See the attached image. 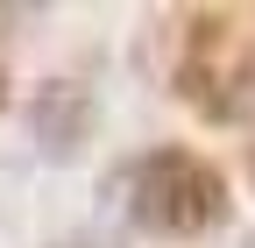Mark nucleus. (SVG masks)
Masks as SVG:
<instances>
[{"instance_id": "nucleus-5", "label": "nucleus", "mask_w": 255, "mask_h": 248, "mask_svg": "<svg viewBox=\"0 0 255 248\" xmlns=\"http://www.w3.org/2000/svg\"><path fill=\"white\" fill-rule=\"evenodd\" d=\"M0 114H7V64H0Z\"/></svg>"}, {"instance_id": "nucleus-1", "label": "nucleus", "mask_w": 255, "mask_h": 248, "mask_svg": "<svg viewBox=\"0 0 255 248\" xmlns=\"http://www.w3.org/2000/svg\"><path fill=\"white\" fill-rule=\"evenodd\" d=\"M114 206L135 234L156 241H206L234 220V184L206 149L191 142H149L114 170Z\"/></svg>"}, {"instance_id": "nucleus-2", "label": "nucleus", "mask_w": 255, "mask_h": 248, "mask_svg": "<svg viewBox=\"0 0 255 248\" xmlns=\"http://www.w3.org/2000/svg\"><path fill=\"white\" fill-rule=\"evenodd\" d=\"M170 92L213 121L234 128L255 107V28L227 7H191L170 21Z\"/></svg>"}, {"instance_id": "nucleus-3", "label": "nucleus", "mask_w": 255, "mask_h": 248, "mask_svg": "<svg viewBox=\"0 0 255 248\" xmlns=\"http://www.w3.org/2000/svg\"><path fill=\"white\" fill-rule=\"evenodd\" d=\"M100 135V100L78 78H43L28 92V142L43 163H78Z\"/></svg>"}, {"instance_id": "nucleus-6", "label": "nucleus", "mask_w": 255, "mask_h": 248, "mask_svg": "<svg viewBox=\"0 0 255 248\" xmlns=\"http://www.w3.org/2000/svg\"><path fill=\"white\" fill-rule=\"evenodd\" d=\"M248 184H255V149H248Z\"/></svg>"}, {"instance_id": "nucleus-4", "label": "nucleus", "mask_w": 255, "mask_h": 248, "mask_svg": "<svg viewBox=\"0 0 255 248\" xmlns=\"http://www.w3.org/2000/svg\"><path fill=\"white\" fill-rule=\"evenodd\" d=\"M43 248H128V234H114L107 220H85V227H64V234H50Z\"/></svg>"}]
</instances>
